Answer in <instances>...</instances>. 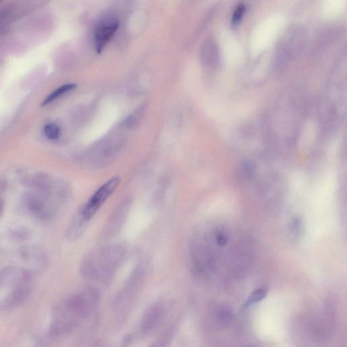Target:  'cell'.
Returning a JSON list of instances; mask_svg holds the SVG:
<instances>
[{
	"label": "cell",
	"instance_id": "cell-10",
	"mask_svg": "<svg viewBox=\"0 0 347 347\" xmlns=\"http://www.w3.org/2000/svg\"><path fill=\"white\" fill-rule=\"evenodd\" d=\"M76 87V84H67L60 86L59 88H56L55 91L52 92L50 95L46 97V99L43 101L42 106H45L46 105L50 104V103L53 102L54 101L60 98L62 96L73 91Z\"/></svg>",
	"mask_w": 347,
	"mask_h": 347
},
{
	"label": "cell",
	"instance_id": "cell-11",
	"mask_svg": "<svg viewBox=\"0 0 347 347\" xmlns=\"http://www.w3.org/2000/svg\"><path fill=\"white\" fill-rule=\"evenodd\" d=\"M266 295H267V292L263 289H256L247 298L246 301L245 302L244 305H243V307L245 309L249 308V307H252L254 304L259 303L266 297Z\"/></svg>",
	"mask_w": 347,
	"mask_h": 347
},
{
	"label": "cell",
	"instance_id": "cell-5",
	"mask_svg": "<svg viewBox=\"0 0 347 347\" xmlns=\"http://www.w3.org/2000/svg\"><path fill=\"white\" fill-rule=\"evenodd\" d=\"M27 281H31V275L26 270L14 267L0 269V288L7 286H12L14 288Z\"/></svg>",
	"mask_w": 347,
	"mask_h": 347
},
{
	"label": "cell",
	"instance_id": "cell-2",
	"mask_svg": "<svg viewBox=\"0 0 347 347\" xmlns=\"http://www.w3.org/2000/svg\"><path fill=\"white\" fill-rule=\"evenodd\" d=\"M46 199L32 191L22 195L20 202L22 207L28 213L39 219H46L50 215V208L46 202Z\"/></svg>",
	"mask_w": 347,
	"mask_h": 347
},
{
	"label": "cell",
	"instance_id": "cell-1",
	"mask_svg": "<svg viewBox=\"0 0 347 347\" xmlns=\"http://www.w3.org/2000/svg\"><path fill=\"white\" fill-rule=\"evenodd\" d=\"M121 182L119 176H115L110 181L106 182L92 196L89 200L86 202L80 211L84 218L88 221H91L92 218L100 209L107 200L116 190Z\"/></svg>",
	"mask_w": 347,
	"mask_h": 347
},
{
	"label": "cell",
	"instance_id": "cell-7",
	"mask_svg": "<svg viewBox=\"0 0 347 347\" xmlns=\"http://www.w3.org/2000/svg\"><path fill=\"white\" fill-rule=\"evenodd\" d=\"M89 221L86 220L80 210L78 213L73 217L70 223L67 226L66 237L69 241H75L80 237L85 231L86 227Z\"/></svg>",
	"mask_w": 347,
	"mask_h": 347
},
{
	"label": "cell",
	"instance_id": "cell-9",
	"mask_svg": "<svg viewBox=\"0 0 347 347\" xmlns=\"http://www.w3.org/2000/svg\"><path fill=\"white\" fill-rule=\"evenodd\" d=\"M161 316V309L155 306L145 313L142 320V326L144 330H149L154 327L158 323Z\"/></svg>",
	"mask_w": 347,
	"mask_h": 347
},
{
	"label": "cell",
	"instance_id": "cell-3",
	"mask_svg": "<svg viewBox=\"0 0 347 347\" xmlns=\"http://www.w3.org/2000/svg\"><path fill=\"white\" fill-rule=\"evenodd\" d=\"M119 22L117 20H107L101 22L96 27L94 38L96 50L98 53L102 52L119 29Z\"/></svg>",
	"mask_w": 347,
	"mask_h": 347
},
{
	"label": "cell",
	"instance_id": "cell-14",
	"mask_svg": "<svg viewBox=\"0 0 347 347\" xmlns=\"http://www.w3.org/2000/svg\"><path fill=\"white\" fill-rule=\"evenodd\" d=\"M245 10V6L243 5H240L239 6H238L237 8H236L233 15H232V22L234 25H236L238 22L241 21L243 14H244Z\"/></svg>",
	"mask_w": 347,
	"mask_h": 347
},
{
	"label": "cell",
	"instance_id": "cell-6",
	"mask_svg": "<svg viewBox=\"0 0 347 347\" xmlns=\"http://www.w3.org/2000/svg\"><path fill=\"white\" fill-rule=\"evenodd\" d=\"M31 281H25L13 288L3 302L5 308H15L26 301L31 292Z\"/></svg>",
	"mask_w": 347,
	"mask_h": 347
},
{
	"label": "cell",
	"instance_id": "cell-4",
	"mask_svg": "<svg viewBox=\"0 0 347 347\" xmlns=\"http://www.w3.org/2000/svg\"><path fill=\"white\" fill-rule=\"evenodd\" d=\"M22 181L28 186L34 189L44 198H49L54 190V186L51 178L44 172H37L31 176H21Z\"/></svg>",
	"mask_w": 347,
	"mask_h": 347
},
{
	"label": "cell",
	"instance_id": "cell-12",
	"mask_svg": "<svg viewBox=\"0 0 347 347\" xmlns=\"http://www.w3.org/2000/svg\"><path fill=\"white\" fill-rule=\"evenodd\" d=\"M44 132L48 139L54 140L59 138L61 129L54 123H48L45 125Z\"/></svg>",
	"mask_w": 347,
	"mask_h": 347
},
{
	"label": "cell",
	"instance_id": "cell-13",
	"mask_svg": "<svg viewBox=\"0 0 347 347\" xmlns=\"http://www.w3.org/2000/svg\"><path fill=\"white\" fill-rule=\"evenodd\" d=\"M10 237L14 241H25L29 237V232L25 229H16V230L11 231Z\"/></svg>",
	"mask_w": 347,
	"mask_h": 347
},
{
	"label": "cell",
	"instance_id": "cell-8",
	"mask_svg": "<svg viewBox=\"0 0 347 347\" xmlns=\"http://www.w3.org/2000/svg\"><path fill=\"white\" fill-rule=\"evenodd\" d=\"M20 257L26 262L34 264H43L46 260L44 253L35 247H25L20 249Z\"/></svg>",
	"mask_w": 347,
	"mask_h": 347
},
{
	"label": "cell",
	"instance_id": "cell-16",
	"mask_svg": "<svg viewBox=\"0 0 347 347\" xmlns=\"http://www.w3.org/2000/svg\"></svg>",
	"mask_w": 347,
	"mask_h": 347
},
{
	"label": "cell",
	"instance_id": "cell-15",
	"mask_svg": "<svg viewBox=\"0 0 347 347\" xmlns=\"http://www.w3.org/2000/svg\"><path fill=\"white\" fill-rule=\"evenodd\" d=\"M3 212H4V202L1 196H0V219L2 217Z\"/></svg>",
	"mask_w": 347,
	"mask_h": 347
}]
</instances>
